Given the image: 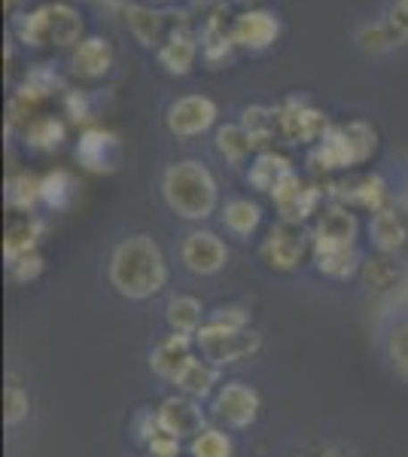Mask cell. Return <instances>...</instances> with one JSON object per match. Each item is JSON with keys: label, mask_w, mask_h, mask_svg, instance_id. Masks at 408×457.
<instances>
[{"label": "cell", "mask_w": 408, "mask_h": 457, "mask_svg": "<svg viewBox=\"0 0 408 457\" xmlns=\"http://www.w3.org/2000/svg\"><path fill=\"white\" fill-rule=\"evenodd\" d=\"M6 4H16V0H6Z\"/></svg>", "instance_id": "44"}, {"label": "cell", "mask_w": 408, "mask_h": 457, "mask_svg": "<svg viewBox=\"0 0 408 457\" xmlns=\"http://www.w3.org/2000/svg\"><path fill=\"white\" fill-rule=\"evenodd\" d=\"M64 137V129L62 122H55L52 116H43V120H37L31 129H28V141L37 150H52V146H58Z\"/></svg>", "instance_id": "33"}, {"label": "cell", "mask_w": 408, "mask_h": 457, "mask_svg": "<svg viewBox=\"0 0 408 457\" xmlns=\"http://www.w3.org/2000/svg\"><path fill=\"white\" fill-rule=\"evenodd\" d=\"M241 125L250 131V137L259 144V141H265L274 129H278V113H271V110H265V107H247V110H244V122Z\"/></svg>", "instance_id": "34"}, {"label": "cell", "mask_w": 408, "mask_h": 457, "mask_svg": "<svg viewBox=\"0 0 408 457\" xmlns=\"http://www.w3.org/2000/svg\"><path fill=\"white\" fill-rule=\"evenodd\" d=\"M271 195H274V204H278L280 217H284V223H293V226L302 223L317 204V193L311 187H305L296 174H289Z\"/></svg>", "instance_id": "13"}, {"label": "cell", "mask_w": 408, "mask_h": 457, "mask_svg": "<svg viewBox=\"0 0 408 457\" xmlns=\"http://www.w3.org/2000/svg\"><path fill=\"white\" fill-rule=\"evenodd\" d=\"M10 269L19 281H31V278H37L43 271V260L37 253H25V256H19V260H12Z\"/></svg>", "instance_id": "40"}, {"label": "cell", "mask_w": 408, "mask_h": 457, "mask_svg": "<svg viewBox=\"0 0 408 457\" xmlns=\"http://www.w3.org/2000/svg\"><path fill=\"white\" fill-rule=\"evenodd\" d=\"M357 238V220L345 208H329L321 213L314 228V245H354Z\"/></svg>", "instance_id": "16"}, {"label": "cell", "mask_w": 408, "mask_h": 457, "mask_svg": "<svg viewBox=\"0 0 408 457\" xmlns=\"http://www.w3.org/2000/svg\"><path fill=\"white\" fill-rule=\"evenodd\" d=\"M375 129L366 122H347V125H336L323 135L321 146L314 150L317 168H347V165H360L375 153Z\"/></svg>", "instance_id": "3"}, {"label": "cell", "mask_w": 408, "mask_h": 457, "mask_svg": "<svg viewBox=\"0 0 408 457\" xmlns=\"http://www.w3.org/2000/svg\"><path fill=\"white\" fill-rule=\"evenodd\" d=\"M43 226L37 223V220H19V223H12L6 228V238H4V253L6 260H19V256L25 253H34L37 247V238H40Z\"/></svg>", "instance_id": "24"}, {"label": "cell", "mask_w": 408, "mask_h": 457, "mask_svg": "<svg viewBox=\"0 0 408 457\" xmlns=\"http://www.w3.org/2000/svg\"><path fill=\"white\" fill-rule=\"evenodd\" d=\"M168 265L150 235H131L110 256V284L129 299H150L165 287Z\"/></svg>", "instance_id": "1"}, {"label": "cell", "mask_w": 408, "mask_h": 457, "mask_svg": "<svg viewBox=\"0 0 408 457\" xmlns=\"http://www.w3.org/2000/svg\"><path fill=\"white\" fill-rule=\"evenodd\" d=\"M110 64H113V53H110V43L101 40V37L83 40L73 53V71L83 73V77H101V73L110 71Z\"/></svg>", "instance_id": "17"}, {"label": "cell", "mask_w": 408, "mask_h": 457, "mask_svg": "<svg viewBox=\"0 0 408 457\" xmlns=\"http://www.w3.org/2000/svg\"><path fill=\"white\" fill-rule=\"evenodd\" d=\"M19 34L31 46H71L83 34V19L71 4H46L21 19Z\"/></svg>", "instance_id": "4"}, {"label": "cell", "mask_w": 408, "mask_h": 457, "mask_svg": "<svg viewBox=\"0 0 408 457\" xmlns=\"http://www.w3.org/2000/svg\"><path fill=\"white\" fill-rule=\"evenodd\" d=\"M202 357L213 366L238 363V360L254 357L259 351V336L247 327H222V323H207L196 333Z\"/></svg>", "instance_id": "5"}, {"label": "cell", "mask_w": 408, "mask_h": 457, "mask_svg": "<svg viewBox=\"0 0 408 457\" xmlns=\"http://www.w3.org/2000/svg\"><path fill=\"white\" fill-rule=\"evenodd\" d=\"M40 187H43V202L52 204V208H64L68 198L73 195V177L68 171H55L46 180H40Z\"/></svg>", "instance_id": "32"}, {"label": "cell", "mask_w": 408, "mask_h": 457, "mask_svg": "<svg viewBox=\"0 0 408 457\" xmlns=\"http://www.w3.org/2000/svg\"><path fill=\"white\" fill-rule=\"evenodd\" d=\"M345 202L360 204V208L369 211H381L387 208V187H384L381 177H362L360 183H354L345 193Z\"/></svg>", "instance_id": "26"}, {"label": "cell", "mask_w": 408, "mask_h": 457, "mask_svg": "<svg viewBox=\"0 0 408 457\" xmlns=\"http://www.w3.org/2000/svg\"><path fill=\"white\" fill-rule=\"evenodd\" d=\"M289 174L293 171H289V162L284 156L262 153V156L254 162V168H250V183H254L256 189H262V193H274Z\"/></svg>", "instance_id": "21"}, {"label": "cell", "mask_w": 408, "mask_h": 457, "mask_svg": "<svg viewBox=\"0 0 408 457\" xmlns=\"http://www.w3.org/2000/svg\"><path fill=\"white\" fill-rule=\"evenodd\" d=\"M159 415V427L168 433H174L177 439H196L198 433H204V411L192 396H171V400L162 403V409L155 411Z\"/></svg>", "instance_id": "12"}, {"label": "cell", "mask_w": 408, "mask_h": 457, "mask_svg": "<svg viewBox=\"0 0 408 457\" xmlns=\"http://www.w3.org/2000/svg\"><path fill=\"white\" fill-rule=\"evenodd\" d=\"M180 256L183 265L189 271H196V275H213V271H220L226 265L229 250L213 232H189L183 238Z\"/></svg>", "instance_id": "9"}, {"label": "cell", "mask_w": 408, "mask_h": 457, "mask_svg": "<svg viewBox=\"0 0 408 457\" xmlns=\"http://www.w3.org/2000/svg\"><path fill=\"white\" fill-rule=\"evenodd\" d=\"M211 323H222V327H247V312H244V308H235V305L217 308L211 317Z\"/></svg>", "instance_id": "41"}, {"label": "cell", "mask_w": 408, "mask_h": 457, "mask_svg": "<svg viewBox=\"0 0 408 457\" xmlns=\"http://www.w3.org/2000/svg\"><path fill=\"white\" fill-rule=\"evenodd\" d=\"M362 281H366L369 290H393L399 281H403V269L396 265V260L387 253L375 256V260H369L362 265Z\"/></svg>", "instance_id": "25"}, {"label": "cell", "mask_w": 408, "mask_h": 457, "mask_svg": "<svg viewBox=\"0 0 408 457\" xmlns=\"http://www.w3.org/2000/svg\"><path fill=\"white\" fill-rule=\"evenodd\" d=\"M168 323L174 333L196 336L202 329V302L192 296H174L168 302Z\"/></svg>", "instance_id": "23"}, {"label": "cell", "mask_w": 408, "mask_h": 457, "mask_svg": "<svg viewBox=\"0 0 408 457\" xmlns=\"http://www.w3.org/2000/svg\"><path fill=\"white\" fill-rule=\"evenodd\" d=\"M192 342H189V336H180V333H174V336H168L165 342L159 345V348L153 351V357H150V363H153V370L159 378H165V381H177L183 375V370L192 363Z\"/></svg>", "instance_id": "15"}, {"label": "cell", "mask_w": 408, "mask_h": 457, "mask_svg": "<svg viewBox=\"0 0 408 457\" xmlns=\"http://www.w3.org/2000/svg\"><path fill=\"white\" fill-rule=\"evenodd\" d=\"M217 378H220V366H213L211 360H192L174 385L187 396H192V400H202V396H207L213 390Z\"/></svg>", "instance_id": "18"}, {"label": "cell", "mask_w": 408, "mask_h": 457, "mask_svg": "<svg viewBox=\"0 0 408 457\" xmlns=\"http://www.w3.org/2000/svg\"><path fill=\"white\" fill-rule=\"evenodd\" d=\"M278 131L289 144H311L326 135V116L308 104L289 101L278 110Z\"/></svg>", "instance_id": "7"}, {"label": "cell", "mask_w": 408, "mask_h": 457, "mask_svg": "<svg viewBox=\"0 0 408 457\" xmlns=\"http://www.w3.org/2000/svg\"><path fill=\"white\" fill-rule=\"evenodd\" d=\"M192 457H232V439L220 430H204L192 439Z\"/></svg>", "instance_id": "31"}, {"label": "cell", "mask_w": 408, "mask_h": 457, "mask_svg": "<svg viewBox=\"0 0 408 457\" xmlns=\"http://www.w3.org/2000/svg\"><path fill=\"white\" fill-rule=\"evenodd\" d=\"M162 195L183 220H207L217 208V180L202 162H177L162 177Z\"/></svg>", "instance_id": "2"}, {"label": "cell", "mask_w": 408, "mask_h": 457, "mask_svg": "<svg viewBox=\"0 0 408 457\" xmlns=\"http://www.w3.org/2000/svg\"><path fill=\"white\" fill-rule=\"evenodd\" d=\"M213 411H217L220 421L241 430V427H250L256 421L259 396H256V390L247 387L244 381H229V385H222L217 400H213Z\"/></svg>", "instance_id": "6"}, {"label": "cell", "mask_w": 408, "mask_h": 457, "mask_svg": "<svg viewBox=\"0 0 408 457\" xmlns=\"http://www.w3.org/2000/svg\"><path fill=\"white\" fill-rule=\"evenodd\" d=\"M387 28L396 43H408V0H396V4L390 6Z\"/></svg>", "instance_id": "38"}, {"label": "cell", "mask_w": 408, "mask_h": 457, "mask_svg": "<svg viewBox=\"0 0 408 457\" xmlns=\"http://www.w3.org/2000/svg\"><path fill=\"white\" fill-rule=\"evenodd\" d=\"M37 198H43V187L34 180V177H28V174L12 177L10 187H6V202H10L12 208H19V211L34 208Z\"/></svg>", "instance_id": "30"}, {"label": "cell", "mask_w": 408, "mask_h": 457, "mask_svg": "<svg viewBox=\"0 0 408 457\" xmlns=\"http://www.w3.org/2000/svg\"><path fill=\"white\" fill-rule=\"evenodd\" d=\"M146 448H150V454H155V457H177L180 454V439L159 427V430L150 436V442H146Z\"/></svg>", "instance_id": "39"}, {"label": "cell", "mask_w": 408, "mask_h": 457, "mask_svg": "<svg viewBox=\"0 0 408 457\" xmlns=\"http://www.w3.org/2000/svg\"><path fill=\"white\" fill-rule=\"evenodd\" d=\"M357 43L366 53H384V49L393 43V34H390V28L387 25H366L362 31L357 34Z\"/></svg>", "instance_id": "37"}, {"label": "cell", "mask_w": 408, "mask_h": 457, "mask_svg": "<svg viewBox=\"0 0 408 457\" xmlns=\"http://www.w3.org/2000/svg\"><path fill=\"white\" fill-rule=\"evenodd\" d=\"M259 208L247 198H235V202L226 204V213H222V223L232 228L235 235H250L259 226Z\"/></svg>", "instance_id": "28"}, {"label": "cell", "mask_w": 408, "mask_h": 457, "mask_svg": "<svg viewBox=\"0 0 408 457\" xmlns=\"http://www.w3.org/2000/svg\"><path fill=\"white\" fill-rule=\"evenodd\" d=\"M372 241L381 253L396 256L408 247V208L403 204H387V208L372 213Z\"/></svg>", "instance_id": "10"}, {"label": "cell", "mask_w": 408, "mask_h": 457, "mask_svg": "<svg viewBox=\"0 0 408 457\" xmlns=\"http://www.w3.org/2000/svg\"><path fill=\"white\" fill-rule=\"evenodd\" d=\"M162 19L165 16H159L155 10H146V6H129V28L144 46H153V43L159 40Z\"/></svg>", "instance_id": "29"}, {"label": "cell", "mask_w": 408, "mask_h": 457, "mask_svg": "<svg viewBox=\"0 0 408 457\" xmlns=\"http://www.w3.org/2000/svg\"><path fill=\"white\" fill-rule=\"evenodd\" d=\"M113 153H116V141L110 135H104V131H88L77 146V156L83 159V165L95 168V171L113 168Z\"/></svg>", "instance_id": "22"}, {"label": "cell", "mask_w": 408, "mask_h": 457, "mask_svg": "<svg viewBox=\"0 0 408 457\" xmlns=\"http://www.w3.org/2000/svg\"><path fill=\"white\" fill-rule=\"evenodd\" d=\"M387 353H390L393 366H396V372L403 375V378H408V320L393 327V333L387 338Z\"/></svg>", "instance_id": "35"}, {"label": "cell", "mask_w": 408, "mask_h": 457, "mask_svg": "<svg viewBox=\"0 0 408 457\" xmlns=\"http://www.w3.org/2000/svg\"><path fill=\"white\" fill-rule=\"evenodd\" d=\"M146 4H168V0H146Z\"/></svg>", "instance_id": "43"}, {"label": "cell", "mask_w": 408, "mask_h": 457, "mask_svg": "<svg viewBox=\"0 0 408 457\" xmlns=\"http://www.w3.org/2000/svg\"><path fill=\"white\" fill-rule=\"evenodd\" d=\"M159 62L165 64L168 73H189L192 62H196V40H192V34L180 31V34H171L168 43L162 46L159 53Z\"/></svg>", "instance_id": "20"}, {"label": "cell", "mask_w": 408, "mask_h": 457, "mask_svg": "<svg viewBox=\"0 0 408 457\" xmlns=\"http://www.w3.org/2000/svg\"><path fill=\"white\" fill-rule=\"evenodd\" d=\"M317 265L329 278H347L357 269V250L354 245H317Z\"/></svg>", "instance_id": "19"}, {"label": "cell", "mask_w": 408, "mask_h": 457, "mask_svg": "<svg viewBox=\"0 0 408 457\" xmlns=\"http://www.w3.org/2000/svg\"><path fill=\"white\" fill-rule=\"evenodd\" d=\"M217 120V104L204 95H187L168 110V129L177 137H192L207 131Z\"/></svg>", "instance_id": "8"}, {"label": "cell", "mask_w": 408, "mask_h": 457, "mask_svg": "<svg viewBox=\"0 0 408 457\" xmlns=\"http://www.w3.org/2000/svg\"><path fill=\"white\" fill-rule=\"evenodd\" d=\"M305 256V238L293 223H280L269 232L262 241V260L271 265L274 271H293Z\"/></svg>", "instance_id": "11"}, {"label": "cell", "mask_w": 408, "mask_h": 457, "mask_svg": "<svg viewBox=\"0 0 408 457\" xmlns=\"http://www.w3.org/2000/svg\"><path fill=\"white\" fill-rule=\"evenodd\" d=\"M254 144H256V141L250 137V131L244 129V125H226V129H220V135H217L220 153H222V156H226L229 162H235V165H241V162L250 156Z\"/></svg>", "instance_id": "27"}, {"label": "cell", "mask_w": 408, "mask_h": 457, "mask_svg": "<svg viewBox=\"0 0 408 457\" xmlns=\"http://www.w3.org/2000/svg\"><path fill=\"white\" fill-rule=\"evenodd\" d=\"M28 409H31V403H28V394L19 385H10L4 390V418H6V424H10V427L21 424L28 418Z\"/></svg>", "instance_id": "36"}, {"label": "cell", "mask_w": 408, "mask_h": 457, "mask_svg": "<svg viewBox=\"0 0 408 457\" xmlns=\"http://www.w3.org/2000/svg\"><path fill=\"white\" fill-rule=\"evenodd\" d=\"M278 31H280V25L271 12H262V10L244 12L232 25V43H238L244 49H265L278 40Z\"/></svg>", "instance_id": "14"}, {"label": "cell", "mask_w": 408, "mask_h": 457, "mask_svg": "<svg viewBox=\"0 0 408 457\" xmlns=\"http://www.w3.org/2000/svg\"><path fill=\"white\" fill-rule=\"evenodd\" d=\"M144 457H155V454H144Z\"/></svg>", "instance_id": "45"}, {"label": "cell", "mask_w": 408, "mask_h": 457, "mask_svg": "<svg viewBox=\"0 0 408 457\" xmlns=\"http://www.w3.org/2000/svg\"><path fill=\"white\" fill-rule=\"evenodd\" d=\"M317 457H354V454H347L345 448H336V445H326L317 452Z\"/></svg>", "instance_id": "42"}]
</instances>
